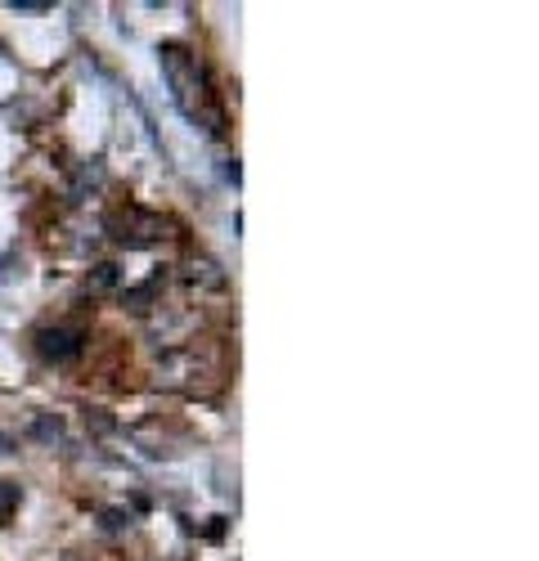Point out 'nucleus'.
<instances>
[{"label": "nucleus", "mask_w": 539, "mask_h": 561, "mask_svg": "<svg viewBox=\"0 0 539 561\" xmlns=\"http://www.w3.org/2000/svg\"><path fill=\"white\" fill-rule=\"evenodd\" d=\"M162 77L171 85V100L175 108L185 113L194 126L220 135L225 130V113L216 108V95H211V85H207V72L203 64L190 55V50H180V45H162Z\"/></svg>", "instance_id": "f257e3e1"}, {"label": "nucleus", "mask_w": 539, "mask_h": 561, "mask_svg": "<svg viewBox=\"0 0 539 561\" xmlns=\"http://www.w3.org/2000/svg\"><path fill=\"white\" fill-rule=\"evenodd\" d=\"M211 378H216V359L198 346H171L158 359V387L198 391V387H211Z\"/></svg>", "instance_id": "f03ea898"}, {"label": "nucleus", "mask_w": 539, "mask_h": 561, "mask_svg": "<svg viewBox=\"0 0 539 561\" xmlns=\"http://www.w3.org/2000/svg\"><path fill=\"white\" fill-rule=\"evenodd\" d=\"M113 239L126 248H153L167 239V220L153 211H140V207H126L113 216Z\"/></svg>", "instance_id": "7ed1b4c3"}, {"label": "nucleus", "mask_w": 539, "mask_h": 561, "mask_svg": "<svg viewBox=\"0 0 539 561\" xmlns=\"http://www.w3.org/2000/svg\"><path fill=\"white\" fill-rule=\"evenodd\" d=\"M180 284H185L190 293H220L225 288V270L211 261V256H190L185 265H180Z\"/></svg>", "instance_id": "20e7f679"}, {"label": "nucleus", "mask_w": 539, "mask_h": 561, "mask_svg": "<svg viewBox=\"0 0 539 561\" xmlns=\"http://www.w3.org/2000/svg\"><path fill=\"white\" fill-rule=\"evenodd\" d=\"M81 342H85L81 329H41V333H36L41 355H45V359H55V364L77 359V355H81Z\"/></svg>", "instance_id": "39448f33"}, {"label": "nucleus", "mask_w": 539, "mask_h": 561, "mask_svg": "<svg viewBox=\"0 0 539 561\" xmlns=\"http://www.w3.org/2000/svg\"><path fill=\"white\" fill-rule=\"evenodd\" d=\"M104 184V167L100 162H85L81 171H77V184H72V198H85V190H100Z\"/></svg>", "instance_id": "423d86ee"}, {"label": "nucleus", "mask_w": 539, "mask_h": 561, "mask_svg": "<svg viewBox=\"0 0 539 561\" xmlns=\"http://www.w3.org/2000/svg\"><path fill=\"white\" fill-rule=\"evenodd\" d=\"M122 284V270L117 265H95V274H90V293H108Z\"/></svg>", "instance_id": "0eeeda50"}, {"label": "nucleus", "mask_w": 539, "mask_h": 561, "mask_svg": "<svg viewBox=\"0 0 539 561\" xmlns=\"http://www.w3.org/2000/svg\"><path fill=\"white\" fill-rule=\"evenodd\" d=\"M14 494H19V485H0V522L10 517V503H14Z\"/></svg>", "instance_id": "6e6552de"}, {"label": "nucleus", "mask_w": 539, "mask_h": 561, "mask_svg": "<svg viewBox=\"0 0 539 561\" xmlns=\"http://www.w3.org/2000/svg\"><path fill=\"white\" fill-rule=\"evenodd\" d=\"M10 278V256H0V284H5Z\"/></svg>", "instance_id": "1a4fd4ad"}, {"label": "nucleus", "mask_w": 539, "mask_h": 561, "mask_svg": "<svg viewBox=\"0 0 539 561\" xmlns=\"http://www.w3.org/2000/svg\"><path fill=\"white\" fill-rule=\"evenodd\" d=\"M72 561H81V557H72Z\"/></svg>", "instance_id": "9d476101"}]
</instances>
